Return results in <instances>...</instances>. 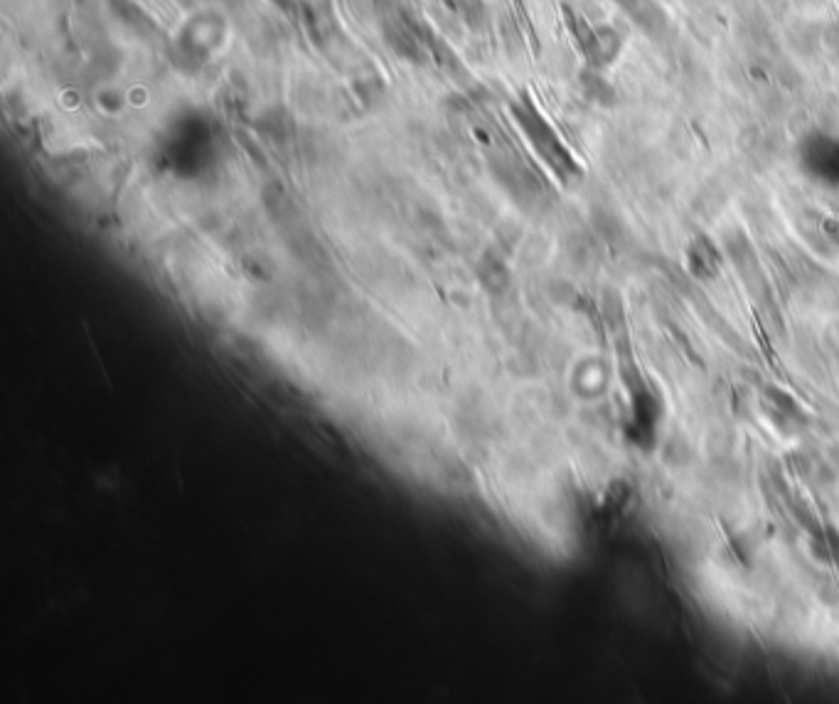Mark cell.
<instances>
[{
  "label": "cell",
  "mask_w": 839,
  "mask_h": 704,
  "mask_svg": "<svg viewBox=\"0 0 839 704\" xmlns=\"http://www.w3.org/2000/svg\"><path fill=\"white\" fill-rule=\"evenodd\" d=\"M613 3H616L618 8H623L625 15H628L635 25H640L648 35L657 37L667 30V15L655 0H613Z\"/></svg>",
  "instance_id": "obj_1"
}]
</instances>
